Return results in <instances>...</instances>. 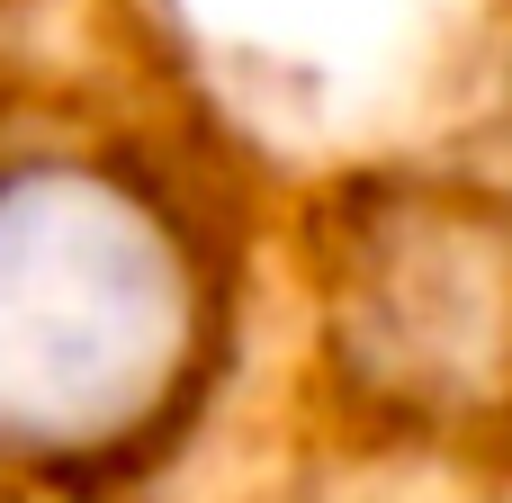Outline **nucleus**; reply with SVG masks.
<instances>
[{
    "instance_id": "nucleus-1",
    "label": "nucleus",
    "mask_w": 512,
    "mask_h": 503,
    "mask_svg": "<svg viewBox=\"0 0 512 503\" xmlns=\"http://www.w3.org/2000/svg\"><path fill=\"white\" fill-rule=\"evenodd\" d=\"M288 306L261 162L171 90H0V503H162Z\"/></svg>"
},
{
    "instance_id": "nucleus-2",
    "label": "nucleus",
    "mask_w": 512,
    "mask_h": 503,
    "mask_svg": "<svg viewBox=\"0 0 512 503\" xmlns=\"http://www.w3.org/2000/svg\"><path fill=\"white\" fill-rule=\"evenodd\" d=\"M306 387L351 459L512 495V153L396 144L288 216Z\"/></svg>"
},
{
    "instance_id": "nucleus-3",
    "label": "nucleus",
    "mask_w": 512,
    "mask_h": 503,
    "mask_svg": "<svg viewBox=\"0 0 512 503\" xmlns=\"http://www.w3.org/2000/svg\"><path fill=\"white\" fill-rule=\"evenodd\" d=\"M504 126H512V81H504Z\"/></svg>"
},
{
    "instance_id": "nucleus-4",
    "label": "nucleus",
    "mask_w": 512,
    "mask_h": 503,
    "mask_svg": "<svg viewBox=\"0 0 512 503\" xmlns=\"http://www.w3.org/2000/svg\"><path fill=\"white\" fill-rule=\"evenodd\" d=\"M477 503H512V495H477Z\"/></svg>"
}]
</instances>
